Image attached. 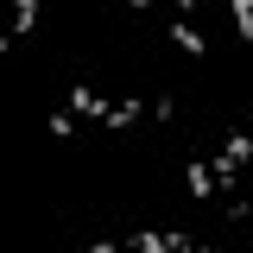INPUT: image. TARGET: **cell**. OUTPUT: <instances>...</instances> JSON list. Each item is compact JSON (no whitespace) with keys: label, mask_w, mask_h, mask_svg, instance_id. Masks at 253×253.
<instances>
[{"label":"cell","mask_w":253,"mask_h":253,"mask_svg":"<svg viewBox=\"0 0 253 253\" xmlns=\"http://www.w3.org/2000/svg\"><path fill=\"white\" fill-rule=\"evenodd\" d=\"M108 108H114V101H101L89 83H70V95H63V114H76V121H101L108 126Z\"/></svg>","instance_id":"6da1fadb"},{"label":"cell","mask_w":253,"mask_h":253,"mask_svg":"<svg viewBox=\"0 0 253 253\" xmlns=\"http://www.w3.org/2000/svg\"><path fill=\"white\" fill-rule=\"evenodd\" d=\"M171 44H177V51H190V57H203V51H209V38H203V32H196V19H190V0H177V13H171Z\"/></svg>","instance_id":"7a4b0ae2"},{"label":"cell","mask_w":253,"mask_h":253,"mask_svg":"<svg viewBox=\"0 0 253 253\" xmlns=\"http://www.w3.org/2000/svg\"><path fill=\"white\" fill-rule=\"evenodd\" d=\"M184 184H190V196H196V203H209V196H221V184H215V171H209L203 158H190V165H184Z\"/></svg>","instance_id":"3957f363"},{"label":"cell","mask_w":253,"mask_h":253,"mask_svg":"<svg viewBox=\"0 0 253 253\" xmlns=\"http://www.w3.org/2000/svg\"><path fill=\"white\" fill-rule=\"evenodd\" d=\"M139 114H146V101H139V95H121V101L108 108V133H126V126L139 121Z\"/></svg>","instance_id":"277c9868"},{"label":"cell","mask_w":253,"mask_h":253,"mask_svg":"<svg viewBox=\"0 0 253 253\" xmlns=\"http://www.w3.org/2000/svg\"><path fill=\"white\" fill-rule=\"evenodd\" d=\"M32 26H38V0H19V6H13V26H6V51H13Z\"/></svg>","instance_id":"5b68a950"},{"label":"cell","mask_w":253,"mask_h":253,"mask_svg":"<svg viewBox=\"0 0 253 253\" xmlns=\"http://www.w3.org/2000/svg\"><path fill=\"white\" fill-rule=\"evenodd\" d=\"M228 13H234V32H241V38H247V44H253V0H234Z\"/></svg>","instance_id":"8992f818"},{"label":"cell","mask_w":253,"mask_h":253,"mask_svg":"<svg viewBox=\"0 0 253 253\" xmlns=\"http://www.w3.org/2000/svg\"><path fill=\"white\" fill-rule=\"evenodd\" d=\"M146 114H152V121H171V114H177V95H152Z\"/></svg>","instance_id":"52a82bcc"},{"label":"cell","mask_w":253,"mask_h":253,"mask_svg":"<svg viewBox=\"0 0 253 253\" xmlns=\"http://www.w3.org/2000/svg\"><path fill=\"white\" fill-rule=\"evenodd\" d=\"M70 133H76V114H63V108H57V114H51V139H70Z\"/></svg>","instance_id":"ba28073f"},{"label":"cell","mask_w":253,"mask_h":253,"mask_svg":"<svg viewBox=\"0 0 253 253\" xmlns=\"http://www.w3.org/2000/svg\"><path fill=\"white\" fill-rule=\"evenodd\" d=\"M190 253H221L215 241H196V234H190Z\"/></svg>","instance_id":"9c48e42d"}]
</instances>
